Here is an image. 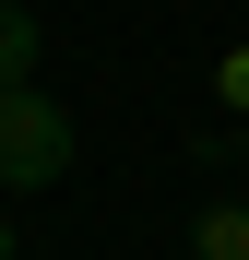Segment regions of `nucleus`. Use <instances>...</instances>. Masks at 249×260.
Segmentation results:
<instances>
[{
    "mask_svg": "<svg viewBox=\"0 0 249 260\" xmlns=\"http://www.w3.org/2000/svg\"><path fill=\"white\" fill-rule=\"evenodd\" d=\"M48 178H71V118L36 83H12L0 95V189H48Z\"/></svg>",
    "mask_w": 249,
    "mask_h": 260,
    "instance_id": "1",
    "label": "nucleus"
},
{
    "mask_svg": "<svg viewBox=\"0 0 249 260\" xmlns=\"http://www.w3.org/2000/svg\"><path fill=\"white\" fill-rule=\"evenodd\" d=\"M190 260H249V201H202V225H190Z\"/></svg>",
    "mask_w": 249,
    "mask_h": 260,
    "instance_id": "2",
    "label": "nucleus"
},
{
    "mask_svg": "<svg viewBox=\"0 0 249 260\" xmlns=\"http://www.w3.org/2000/svg\"><path fill=\"white\" fill-rule=\"evenodd\" d=\"M24 71H36V12H24V0H0V95H12Z\"/></svg>",
    "mask_w": 249,
    "mask_h": 260,
    "instance_id": "3",
    "label": "nucleus"
},
{
    "mask_svg": "<svg viewBox=\"0 0 249 260\" xmlns=\"http://www.w3.org/2000/svg\"><path fill=\"white\" fill-rule=\"evenodd\" d=\"M214 95H226V107H249V48H226V59H214Z\"/></svg>",
    "mask_w": 249,
    "mask_h": 260,
    "instance_id": "4",
    "label": "nucleus"
},
{
    "mask_svg": "<svg viewBox=\"0 0 249 260\" xmlns=\"http://www.w3.org/2000/svg\"><path fill=\"white\" fill-rule=\"evenodd\" d=\"M0 260H12V225H0Z\"/></svg>",
    "mask_w": 249,
    "mask_h": 260,
    "instance_id": "5",
    "label": "nucleus"
}]
</instances>
